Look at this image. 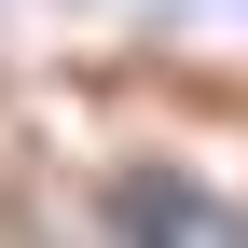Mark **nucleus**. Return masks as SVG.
<instances>
[{"instance_id": "nucleus-1", "label": "nucleus", "mask_w": 248, "mask_h": 248, "mask_svg": "<svg viewBox=\"0 0 248 248\" xmlns=\"http://www.w3.org/2000/svg\"><path fill=\"white\" fill-rule=\"evenodd\" d=\"M138 221H152V248H248V221H221L207 193H166V179L138 193Z\"/></svg>"}]
</instances>
